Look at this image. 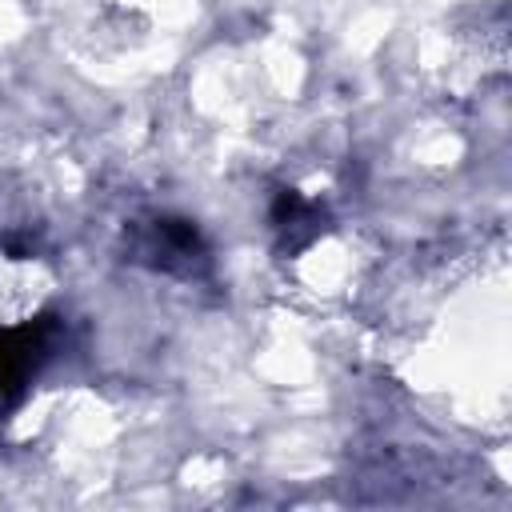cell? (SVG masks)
Wrapping results in <instances>:
<instances>
[{
    "label": "cell",
    "mask_w": 512,
    "mask_h": 512,
    "mask_svg": "<svg viewBox=\"0 0 512 512\" xmlns=\"http://www.w3.org/2000/svg\"><path fill=\"white\" fill-rule=\"evenodd\" d=\"M40 332L20 328V332H0V408L24 388V380L32 376L36 360H40Z\"/></svg>",
    "instance_id": "1"
},
{
    "label": "cell",
    "mask_w": 512,
    "mask_h": 512,
    "mask_svg": "<svg viewBox=\"0 0 512 512\" xmlns=\"http://www.w3.org/2000/svg\"><path fill=\"white\" fill-rule=\"evenodd\" d=\"M148 256H156V264H164V268L192 264L200 256V236L184 220H156L152 240H148Z\"/></svg>",
    "instance_id": "2"
}]
</instances>
